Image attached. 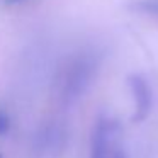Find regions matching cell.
I'll use <instances>...</instances> for the list:
<instances>
[{
  "label": "cell",
  "mask_w": 158,
  "mask_h": 158,
  "mask_svg": "<svg viewBox=\"0 0 158 158\" xmlns=\"http://www.w3.org/2000/svg\"><path fill=\"white\" fill-rule=\"evenodd\" d=\"M100 58L97 49H80L63 60L55 75V97L63 106H72L82 99L92 87L99 73Z\"/></svg>",
  "instance_id": "6da1fadb"
},
{
  "label": "cell",
  "mask_w": 158,
  "mask_h": 158,
  "mask_svg": "<svg viewBox=\"0 0 158 158\" xmlns=\"http://www.w3.org/2000/svg\"><path fill=\"white\" fill-rule=\"evenodd\" d=\"M66 144V131L60 123L43 124L32 138V151L38 158H56Z\"/></svg>",
  "instance_id": "7a4b0ae2"
},
{
  "label": "cell",
  "mask_w": 158,
  "mask_h": 158,
  "mask_svg": "<svg viewBox=\"0 0 158 158\" xmlns=\"http://www.w3.org/2000/svg\"><path fill=\"white\" fill-rule=\"evenodd\" d=\"M127 85H129L131 95L134 100V110H133V121L141 123L148 117L153 106V90L146 77L141 73H131L127 77Z\"/></svg>",
  "instance_id": "3957f363"
},
{
  "label": "cell",
  "mask_w": 158,
  "mask_h": 158,
  "mask_svg": "<svg viewBox=\"0 0 158 158\" xmlns=\"http://www.w3.org/2000/svg\"><path fill=\"white\" fill-rule=\"evenodd\" d=\"M116 136V124L110 117L99 116L92 131L90 143V158H109L110 144Z\"/></svg>",
  "instance_id": "277c9868"
},
{
  "label": "cell",
  "mask_w": 158,
  "mask_h": 158,
  "mask_svg": "<svg viewBox=\"0 0 158 158\" xmlns=\"http://www.w3.org/2000/svg\"><path fill=\"white\" fill-rule=\"evenodd\" d=\"M127 9L139 15L156 19L158 21V0H129Z\"/></svg>",
  "instance_id": "5b68a950"
},
{
  "label": "cell",
  "mask_w": 158,
  "mask_h": 158,
  "mask_svg": "<svg viewBox=\"0 0 158 158\" xmlns=\"http://www.w3.org/2000/svg\"><path fill=\"white\" fill-rule=\"evenodd\" d=\"M10 127V117L4 109H0V134H5Z\"/></svg>",
  "instance_id": "8992f818"
},
{
  "label": "cell",
  "mask_w": 158,
  "mask_h": 158,
  "mask_svg": "<svg viewBox=\"0 0 158 158\" xmlns=\"http://www.w3.org/2000/svg\"><path fill=\"white\" fill-rule=\"evenodd\" d=\"M2 2H4V5H19L27 2V0H2Z\"/></svg>",
  "instance_id": "52a82bcc"
},
{
  "label": "cell",
  "mask_w": 158,
  "mask_h": 158,
  "mask_svg": "<svg viewBox=\"0 0 158 158\" xmlns=\"http://www.w3.org/2000/svg\"><path fill=\"white\" fill-rule=\"evenodd\" d=\"M116 158H124V156H123V153H117V156H116Z\"/></svg>",
  "instance_id": "ba28073f"
}]
</instances>
